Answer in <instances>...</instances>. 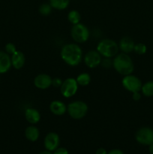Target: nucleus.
Returning <instances> with one entry per match:
<instances>
[{"instance_id": "26", "label": "nucleus", "mask_w": 153, "mask_h": 154, "mask_svg": "<svg viewBox=\"0 0 153 154\" xmlns=\"http://www.w3.org/2000/svg\"><path fill=\"white\" fill-rule=\"evenodd\" d=\"M63 81L60 78L58 77H55L52 79V86L55 88H60L62 84Z\"/></svg>"}, {"instance_id": "28", "label": "nucleus", "mask_w": 153, "mask_h": 154, "mask_svg": "<svg viewBox=\"0 0 153 154\" xmlns=\"http://www.w3.org/2000/svg\"><path fill=\"white\" fill-rule=\"evenodd\" d=\"M142 97V93L141 92H135V93H132V99L135 102H138L141 99Z\"/></svg>"}, {"instance_id": "27", "label": "nucleus", "mask_w": 153, "mask_h": 154, "mask_svg": "<svg viewBox=\"0 0 153 154\" xmlns=\"http://www.w3.org/2000/svg\"><path fill=\"white\" fill-rule=\"evenodd\" d=\"M52 154H69V153L68 150L66 148H64V147H58V148L56 149V150H54Z\"/></svg>"}, {"instance_id": "5", "label": "nucleus", "mask_w": 153, "mask_h": 154, "mask_svg": "<svg viewBox=\"0 0 153 154\" xmlns=\"http://www.w3.org/2000/svg\"><path fill=\"white\" fill-rule=\"evenodd\" d=\"M70 36L76 44L85 43L89 38L90 32L86 26L79 23L73 25L70 29Z\"/></svg>"}, {"instance_id": "7", "label": "nucleus", "mask_w": 153, "mask_h": 154, "mask_svg": "<svg viewBox=\"0 0 153 154\" xmlns=\"http://www.w3.org/2000/svg\"><path fill=\"white\" fill-rule=\"evenodd\" d=\"M122 85L127 91L133 93L135 92H140L142 83L138 77L130 74L124 76L122 80Z\"/></svg>"}, {"instance_id": "25", "label": "nucleus", "mask_w": 153, "mask_h": 154, "mask_svg": "<svg viewBox=\"0 0 153 154\" xmlns=\"http://www.w3.org/2000/svg\"><path fill=\"white\" fill-rule=\"evenodd\" d=\"M112 58H104L102 59L101 63H100V66L102 67L105 68V69H110V68L112 67Z\"/></svg>"}, {"instance_id": "11", "label": "nucleus", "mask_w": 153, "mask_h": 154, "mask_svg": "<svg viewBox=\"0 0 153 154\" xmlns=\"http://www.w3.org/2000/svg\"><path fill=\"white\" fill-rule=\"evenodd\" d=\"M52 77L47 74H39L34 78V85L39 90H46L52 86Z\"/></svg>"}, {"instance_id": "10", "label": "nucleus", "mask_w": 153, "mask_h": 154, "mask_svg": "<svg viewBox=\"0 0 153 154\" xmlns=\"http://www.w3.org/2000/svg\"><path fill=\"white\" fill-rule=\"evenodd\" d=\"M60 138L59 135L53 132L46 134L44 140V145L45 149L48 151L53 152L56 149L59 147Z\"/></svg>"}, {"instance_id": "3", "label": "nucleus", "mask_w": 153, "mask_h": 154, "mask_svg": "<svg viewBox=\"0 0 153 154\" xmlns=\"http://www.w3.org/2000/svg\"><path fill=\"white\" fill-rule=\"evenodd\" d=\"M96 51L104 58H113L118 54V44L112 39H102L98 42Z\"/></svg>"}, {"instance_id": "32", "label": "nucleus", "mask_w": 153, "mask_h": 154, "mask_svg": "<svg viewBox=\"0 0 153 154\" xmlns=\"http://www.w3.org/2000/svg\"><path fill=\"white\" fill-rule=\"evenodd\" d=\"M39 154H52V153H51L50 151H48V150H44V151H42V152H40V153Z\"/></svg>"}, {"instance_id": "19", "label": "nucleus", "mask_w": 153, "mask_h": 154, "mask_svg": "<svg viewBox=\"0 0 153 154\" xmlns=\"http://www.w3.org/2000/svg\"><path fill=\"white\" fill-rule=\"evenodd\" d=\"M76 82H77L78 85L81 86V87H86L91 82V76L88 73L86 72H82L80 75H77L76 78Z\"/></svg>"}, {"instance_id": "20", "label": "nucleus", "mask_w": 153, "mask_h": 154, "mask_svg": "<svg viewBox=\"0 0 153 154\" xmlns=\"http://www.w3.org/2000/svg\"><path fill=\"white\" fill-rule=\"evenodd\" d=\"M140 92L142 95H143L146 97L153 96V81H147L142 84Z\"/></svg>"}, {"instance_id": "30", "label": "nucleus", "mask_w": 153, "mask_h": 154, "mask_svg": "<svg viewBox=\"0 0 153 154\" xmlns=\"http://www.w3.org/2000/svg\"><path fill=\"white\" fill-rule=\"evenodd\" d=\"M95 154H107V152H106V150H105L104 148H103V147H100V148H98L97 150H96Z\"/></svg>"}, {"instance_id": "9", "label": "nucleus", "mask_w": 153, "mask_h": 154, "mask_svg": "<svg viewBox=\"0 0 153 154\" xmlns=\"http://www.w3.org/2000/svg\"><path fill=\"white\" fill-rule=\"evenodd\" d=\"M83 62L86 66L89 69H94L100 65L102 57L97 51L92 50L88 51L83 57Z\"/></svg>"}, {"instance_id": "22", "label": "nucleus", "mask_w": 153, "mask_h": 154, "mask_svg": "<svg viewBox=\"0 0 153 154\" xmlns=\"http://www.w3.org/2000/svg\"><path fill=\"white\" fill-rule=\"evenodd\" d=\"M52 11V8L50 3H43L38 8V12L43 16H48L50 14Z\"/></svg>"}, {"instance_id": "6", "label": "nucleus", "mask_w": 153, "mask_h": 154, "mask_svg": "<svg viewBox=\"0 0 153 154\" xmlns=\"http://www.w3.org/2000/svg\"><path fill=\"white\" fill-rule=\"evenodd\" d=\"M78 85L76 78H68L63 81L62 84L60 87V93L62 96L66 99L71 98L77 93Z\"/></svg>"}, {"instance_id": "12", "label": "nucleus", "mask_w": 153, "mask_h": 154, "mask_svg": "<svg viewBox=\"0 0 153 154\" xmlns=\"http://www.w3.org/2000/svg\"><path fill=\"white\" fill-rule=\"evenodd\" d=\"M50 111L56 116H62L67 112V105L60 100H53L50 104Z\"/></svg>"}, {"instance_id": "13", "label": "nucleus", "mask_w": 153, "mask_h": 154, "mask_svg": "<svg viewBox=\"0 0 153 154\" xmlns=\"http://www.w3.org/2000/svg\"><path fill=\"white\" fill-rule=\"evenodd\" d=\"M134 41L129 36H124L122 38L121 40L118 43V48L119 50L122 53L129 54L134 51Z\"/></svg>"}, {"instance_id": "31", "label": "nucleus", "mask_w": 153, "mask_h": 154, "mask_svg": "<svg viewBox=\"0 0 153 154\" xmlns=\"http://www.w3.org/2000/svg\"><path fill=\"white\" fill-rule=\"evenodd\" d=\"M148 152L150 154H153V143L148 146Z\"/></svg>"}, {"instance_id": "16", "label": "nucleus", "mask_w": 153, "mask_h": 154, "mask_svg": "<svg viewBox=\"0 0 153 154\" xmlns=\"http://www.w3.org/2000/svg\"><path fill=\"white\" fill-rule=\"evenodd\" d=\"M11 66L10 56L5 51H0V75L8 72Z\"/></svg>"}, {"instance_id": "18", "label": "nucleus", "mask_w": 153, "mask_h": 154, "mask_svg": "<svg viewBox=\"0 0 153 154\" xmlns=\"http://www.w3.org/2000/svg\"><path fill=\"white\" fill-rule=\"evenodd\" d=\"M49 3L52 6V9L62 11L68 7L70 0H50Z\"/></svg>"}, {"instance_id": "24", "label": "nucleus", "mask_w": 153, "mask_h": 154, "mask_svg": "<svg viewBox=\"0 0 153 154\" xmlns=\"http://www.w3.org/2000/svg\"><path fill=\"white\" fill-rule=\"evenodd\" d=\"M16 51H17V50H16V46H15L14 44L10 43V42L6 44L5 47H4V51L10 56H11L12 54H14Z\"/></svg>"}, {"instance_id": "2", "label": "nucleus", "mask_w": 153, "mask_h": 154, "mask_svg": "<svg viewBox=\"0 0 153 154\" xmlns=\"http://www.w3.org/2000/svg\"><path fill=\"white\" fill-rule=\"evenodd\" d=\"M112 67L116 72L123 76L130 75L134 70V64L131 57L124 53H120L113 57Z\"/></svg>"}, {"instance_id": "21", "label": "nucleus", "mask_w": 153, "mask_h": 154, "mask_svg": "<svg viewBox=\"0 0 153 154\" xmlns=\"http://www.w3.org/2000/svg\"><path fill=\"white\" fill-rule=\"evenodd\" d=\"M68 20L72 24L75 25L79 23H80L81 20V15L80 12L76 10H71L68 14Z\"/></svg>"}, {"instance_id": "17", "label": "nucleus", "mask_w": 153, "mask_h": 154, "mask_svg": "<svg viewBox=\"0 0 153 154\" xmlns=\"http://www.w3.org/2000/svg\"><path fill=\"white\" fill-rule=\"evenodd\" d=\"M25 137L28 141L34 142L38 141L40 137V131L34 125H31L26 127L25 130Z\"/></svg>"}, {"instance_id": "23", "label": "nucleus", "mask_w": 153, "mask_h": 154, "mask_svg": "<svg viewBox=\"0 0 153 154\" xmlns=\"http://www.w3.org/2000/svg\"><path fill=\"white\" fill-rule=\"evenodd\" d=\"M134 51L135 54H138V55H143V54L146 53L147 47L143 43L135 44L134 48Z\"/></svg>"}, {"instance_id": "8", "label": "nucleus", "mask_w": 153, "mask_h": 154, "mask_svg": "<svg viewBox=\"0 0 153 154\" xmlns=\"http://www.w3.org/2000/svg\"><path fill=\"white\" fill-rule=\"evenodd\" d=\"M136 142L142 145L149 146L153 143V129L150 127H141L135 133Z\"/></svg>"}, {"instance_id": "1", "label": "nucleus", "mask_w": 153, "mask_h": 154, "mask_svg": "<svg viewBox=\"0 0 153 154\" xmlns=\"http://www.w3.org/2000/svg\"><path fill=\"white\" fill-rule=\"evenodd\" d=\"M61 58L64 63L71 67L79 66L82 61V50L77 44H66L60 51Z\"/></svg>"}, {"instance_id": "4", "label": "nucleus", "mask_w": 153, "mask_h": 154, "mask_svg": "<svg viewBox=\"0 0 153 154\" xmlns=\"http://www.w3.org/2000/svg\"><path fill=\"white\" fill-rule=\"evenodd\" d=\"M88 111V105L83 101H74L67 105V113L74 120H78L84 118Z\"/></svg>"}, {"instance_id": "15", "label": "nucleus", "mask_w": 153, "mask_h": 154, "mask_svg": "<svg viewBox=\"0 0 153 154\" xmlns=\"http://www.w3.org/2000/svg\"><path fill=\"white\" fill-rule=\"evenodd\" d=\"M25 118L31 125H35L40 120V112L34 108H27L25 111Z\"/></svg>"}, {"instance_id": "29", "label": "nucleus", "mask_w": 153, "mask_h": 154, "mask_svg": "<svg viewBox=\"0 0 153 154\" xmlns=\"http://www.w3.org/2000/svg\"><path fill=\"white\" fill-rule=\"evenodd\" d=\"M107 154H124V153L119 149H113L108 152Z\"/></svg>"}, {"instance_id": "14", "label": "nucleus", "mask_w": 153, "mask_h": 154, "mask_svg": "<svg viewBox=\"0 0 153 154\" xmlns=\"http://www.w3.org/2000/svg\"><path fill=\"white\" fill-rule=\"evenodd\" d=\"M12 67L15 69H21L24 66L26 63V57L22 51H16L14 54L10 56Z\"/></svg>"}]
</instances>
